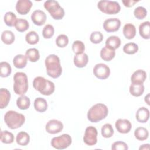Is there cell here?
<instances>
[{
  "mask_svg": "<svg viewBox=\"0 0 150 150\" xmlns=\"http://www.w3.org/2000/svg\"><path fill=\"white\" fill-rule=\"evenodd\" d=\"M46 73L47 75L53 78L57 79L62 73V67L60 64L59 57L54 54L47 56L45 60Z\"/></svg>",
  "mask_w": 150,
  "mask_h": 150,
  "instance_id": "obj_1",
  "label": "cell"
},
{
  "mask_svg": "<svg viewBox=\"0 0 150 150\" xmlns=\"http://www.w3.org/2000/svg\"><path fill=\"white\" fill-rule=\"evenodd\" d=\"M33 88L44 96H50L53 94L55 90L54 84L45 78L38 76L33 80Z\"/></svg>",
  "mask_w": 150,
  "mask_h": 150,
  "instance_id": "obj_2",
  "label": "cell"
},
{
  "mask_svg": "<svg viewBox=\"0 0 150 150\" xmlns=\"http://www.w3.org/2000/svg\"><path fill=\"white\" fill-rule=\"evenodd\" d=\"M108 114V107L104 104L97 103L88 110L87 118L91 122H98L105 118Z\"/></svg>",
  "mask_w": 150,
  "mask_h": 150,
  "instance_id": "obj_3",
  "label": "cell"
},
{
  "mask_svg": "<svg viewBox=\"0 0 150 150\" xmlns=\"http://www.w3.org/2000/svg\"><path fill=\"white\" fill-rule=\"evenodd\" d=\"M4 121L8 128L15 129L21 127L25 123V117L22 114L10 110L5 113Z\"/></svg>",
  "mask_w": 150,
  "mask_h": 150,
  "instance_id": "obj_4",
  "label": "cell"
},
{
  "mask_svg": "<svg viewBox=\"0 0 150 150\" xmlns=\"http://www.w3.org/2000/svg\"><path fill=\"white\" fill-rule=\"evenodd\" d=\"M14 84L13 89L15 94L23 96L28 90L27 75L23 72H16L13 76Z\"/></svg>",
  "mask_w": 150,
  "mask_h": 150,
  "instance_id": "obj_5",
  "label": "cell"
},
{
  "mask_svg": "<svg viewBox=\"0 0 150 150\" xmlns=\"http://www.w3.org/2000/svg\"><path fill=\"white\" fill-rule=\"evenodd\" d=\"M44 8L55 20H60L64 16V11L56 1L49 0L44 3Z\"/></svg>",
  "mask_w": 150,
  "mask_h": 150,
  "instance_id": "obj_6",
  "label": "cell"
},
{
  "mask_svg": "<svg viewBox=\"0 0 150 150\" xmlns=\"http://www.w3.org/2000/svg\"><path fill=\"white\" fill-rule=\"evenodd\" d=\"M97 8L103 13L107 15H115L121 10V6L117 1L101 0L97 4Z\"/></svg>",
  "mask_w": 150,
  "mask_h": 150,
  "instance_id": "obj_7",
  "label": "cell"
},
{
  "mask_svg": "<svg viewBox=\"0 0 150 150\" xmlns=\"http://www.w3.org/2000/svg\"><path fill=\"white\" fill-rule=\"evenodd\" d=\"M72 142L71 136L67 134H63L60 136L53 137L51 140V145L57 149H64L68 148Z\"/></svg>",
  "mask_w": 150,
  "mask_h": 150,
  "instance_id": "obj_8",
  "label": "cell"
},
{
  "mask_svg": "<svg viewBox=\"0 0 150 150\" xmlns=\"http://www.w3.org/2000/svg\"><path fill=\"white\" fill-rule=\"evenodd\" d=\"M97 130L94 127H87L83 137L84 142L88 146L95 145L97 142Z\"/></svg>",
  "mask_w": 150,
  "mask_h": 150,
  "instance_id": "obj_9",
  "label": "cell"
},
{
  "mask_svg": "<svg viewBox=\"0 0 150 150\" xmlns=\"http://www.w3.org/2000/svg\"><path fill=\"white\" fill-rule=\"evenodd\" d=\"M94 75L98 79L104 80L107 79L110 74V67L104 63H98L93 68Z\"/></svg>",
  "mask_w": 150,
  "mask_h": 150,
  "instance_id": "obj_10",
  "label": "cell"
},
{
  "mask_svg": "<svg viewBox=\"0 0 150 150\" xmlns=\"http://www.w3.org/2000/svg\"><path fill=\"white\" fill-rule=\"evenodd\" d=\"M63 129V123L57 120L53 119L49 120L46 124L45 129L50 134H56L61 132Z\"/></svg>",
  "mask_w": 150,
  "mask_h": 150,
  "instance_id": "obj_11",
  "label": "cell"
},
{
  "mask_svg": "<svg viewBox=\"0 0 150 150\" xmlns=\"http://www.w3.org/2000/svg\"><path fill=\"white\" fill-rule=\"evenodd\" d=\"M103 26L107 32H115L119 30L121 21L118 18H109L104 21Z\"/></svg>",
  "mask_w": 150,
  "mask_h": 150,
  "instance_id": "obj_12",
  "label": "cell"
},
{
  "mask_svg": "<svg viewBox=\"0 0 150 150\" xmlns=\"http://www.w3.org/2000/svg\"><path fill=\"white\" fill-rule=\"evenodd\" d=\"M115 126L117 131L121 134H127L132 128L131 122L127 119L120 118L117 120L115 123Z\"/></svg>",
  "mask_w": 150,
  "mask_h": 150,
  "instance_id": "obj_13",
  "label": "cell"
},
{
  "mask_svg": "<svg viewBox=\"0 0 150 150\" xmlns=\"http://www.w3.org/2000/svg\"><path fill=\"white\" fill-rule=\"evenodd\" d=\"M32 6V2L29 0H19L15 6L17 12L20 15H26Z\"/></svg>",
  "mask_w": 150,
  "mask_h": 150,
  "instance_id": "obj_14",
  "label": "cell"
},
{
  "mask_svg": "<svg viewBox=\"0 0 150 150\" xmlns=\"http://www.w3.org/2000/svg\"><path fill=\"white\" fill-rule=\"evenodd\" d=\"M31 20L35 25L42 26L46 22V15L42 10H35L31 15Z\"/></svg>",
  "mask_w": 150,
  "mask_h": 150,
  "instance_id": "obj_15",
  "label": "cell"
},
{
  "mask_svg": "<svg viewBox=\"0 0 150 150\" xmlns=\"http://www.w3.org/2000/svg\"><path fill=\"white\" fill-rule=\"evenodd\" d=\"M146 73L144 70L139 69L133 73L131 77L132 84H142L146 79Z\"/></svg>",
  "mask_w": 150,
  "mask_h": 150,
  "instance_id": "obj_16",
  "label": "cell"
},
{
  "mask_svg": "<svg viewBox=\"0 0 150 150\" xmlns=\"http://www.w3.org/2000/svg\"><path fill=\"white\" fill-rule=\"evenodd\" d=\"M136 119L141 123H145L148 121L149 118V111L145 107H142L138 109L136 112Z\"/></svg>",
  "mask_w": 150,
  "mask_h": 150,
  "instance_id": "obj_17",
  "label": "cell"
},
{
  "mask_svg": "<svg viewBox=\"0 0 150 150\" xmlns=\"http://www.w3.org/2000/svg\"><path fill=\"white\" fill-rule=\"evenodd\" d=\"M88 62V57L87 54L83 53L81 54H76L73 59V63L74 65L79 68H83L85 67Z\"/></svg>",
  "mask_w": 150,
  "mask_h": 150,
  "instance_id": "obj_18",
  "label": "cell"
},
{
  "mask_svg": "<svg viewBox=\"0 0 150 150\" xmlns=\"http://www.w3.org/2000/svg\"><path fill=\"white\" fill-rule=\"evenodd\" d=\"M11 93L6 88H1L0 89V108L3 109L6 107L9 103Z\"/></svg>",
  "mask_w": 150,
  "mask_h": 150,
  "instance_id": "obj_19",
  "label": "cell"
},
{
  "mask_svg": "<svg viewBox=\"0 0 150 150\" xmlns=\"http://www.w3.org/2000/svg\"><path fill=\"white\" fill-rule=\"evenodd\" d=\"M115 56V50L110 49L107 46L103 47L100 51L101 58L106 62H110L112 60Z\"/></svg>",
  "mask_w": 150,
  "mask_h": 150,
  "instance_id": "obj_20",
  "label": "cell"
},
{
  "mask_svg": "<svg viewBox=\"0 0 150 150\" xmlns=\"http://www.w3.org/2000/svg\"><path fill=\"white\" fill-rule=\"evenodd\" d=\"M136 28L135 26L132 23H126L124 27L122 32L125 38L127 39H132L136 35Z\"/></svg>",
  "mask_w": 150,
  "mask_h": 150,
  "instance_id": "obj_21",
  "label": "cell"
},
{
  "mask_svg": "<svg viewBox=\"0 0 150 150\" xmlns=\"http://www.w3.org/2000/svg\"><path fill=\"white\" fill-rule=\"evenodd\" d=\"M139 35L145 39L150 38V22L145 21L141 23L139 26Z\"/></svg>",
  "mask_w": 150,
  "mask_h": 150,
  "instance_id": "obj_22",
  "label": "cell"
},
{
  "mask_svg": "<svg viewBox=\"0 0 150 150\" xmlns=\"http://www.w3.org/2000/svg\"><path fill=\"white\" fill-rule=\"evenodd\" d=\"M34 108L39 112H44L47 109V103L46 100L42 97H38L34 101Z\"/></svg>",
  "mask_w": 150,
  "mask_h": 150,
  "instance_id": "obj_23",
  "label": "cell"
},
{
  "mask_svg": "<svg viewBox=\"0 0 150 150\" xmlns=\"http://www.w3.org/2000/svg\"><path fill=\"white\" fill-rule=\"evenodd\" d=\"M121 45V39L117 36H110L105 41V46L115 50Z\"/></svg>",
  "mask_w": 150,
  "mask_h": 150,
  "instance_id": "obj_24",
  "label": "cell"
},
{
  "mask_svg": "<svg viewBox=\"0 0 150 150\" xmlns=\"http://www.w3.org/2000/svg\"><path fill=\"white\" fill-rule=\"evenodd\" d=\"M27 57L23 54H17L13 59V64L17 69H23L27 64Z\"/></svg>",
  "mask_w": 150,
  "mask_h": 150,
  "instance_id": "obj_25",
  "label": "cell"
},
{
  "mask_svg": "<svg viewBox=\"0 0 150 150\" xmlns=\"http://www.w3.org/2000/svg\"><path fill=\"white\" fill-rule=\"evenodd\" d=\"M16 142L20 146H26L30 142V136L27 132L21 131L16 135Z\"/></svg>",
  "mask_w": 150,
  "mask_h": 150,
  "instance_id": "obj_26",
  "label": "cell"
},
{
  "mask_svg": "<svg viewBox=\"0 0 150 150\" xmlns=\"http://www.w3.org/2000/svg\"><path fill=\"white\" fill-rule=\"evenodd\" d=\"M30 105V100L28 97L23 95L21 96L16 100V105L17 107L22 110H27L29 108Z\"/></svg>",
  "mask_w": 150,
  "mask_h": 150,
  "instance_id": "obj_27",
  "label": "cell"
},
{
  "mask_svg": "<svg viewBox=\"0 0 150 150\" xmlns=\"http://www.w3.org/2000/svg\"><path fill=\"white\" fill-rule=\"evenodd\" d=\"M134 136L136 139L139 141H144L148 138L149 132L146 128L139 127L135 129L134 131Z\"/></svg>",
  "mask_w": 150,
  "mask_h": 150,
  "instance_id": "obj_28",
  "label": "cell"
},
{
  "mask_svg": "<svg viewBox=\"0 0 150 150\" xmlns=\"http://www.w3.org/2000/svg\"><path fill=\"white\" fill-rule=\"evenodd\" d=\"M27 59L31 62H36L40 59L39 50L36 48L28 49L25 53Z\"/></svg>",
  "mask_w": 150,
  "mask_h": 150,
  "instance_id": "obj_29",
  "label": "cell"
},
{
  "mask_svg": "<svg viewBox=\"0 0 150 150\" xmlns=\"http://www.w3.org/2000/svg\"><path fill=\"white\" fill-rule=\"evenodd\" d=\"M15 39L14 33L11 30H5L1 34V40L2 42L6 45L12 44Z\"/></svg>",
  "mask_w": 150,
  "mask_h": 150,
  "instance_id": "obj_30",
  "label": "cell"
},
{
  "mask_svg": "<svg viewBox=\"0 0 150 150\" xmlns=\"http://www.w3.org/2000/svg\"><path fill=\"white\" fill-rule=\"evenodd\" d=\"M14 26L17 31L19 32H24L29 29V24L26 19L19 18L17 19Z\"/></svg>",
  "mask_w": 150,
  "mask_h": 150,
  "instance_id": "obj_31",
  "label": "cell"
},
{
  "mask_svg": "<svg viewBox=\"0 0 150 150\" xmlns=\"http://www.w3.org/2000/svg\"><path fill=\"white\" fill-rule=\"evenodd\" d=\"M145 87L143 84H131L129 86V93L134 97H139L144 92Z\"/></svg>",
  "mask_w": 150,
  "mask_h": 150,
  "instance_id": "obj_32",
  "label": "cell"
},
{
  "mask_svg": "<svg viewBox=\"0 0 150 150\" xmlns=\"http://www.w3.org/2000/svg\"><path fill=\"white\" fill-rule=\"evenodd\" d=\"M12 72L11 65L6 62H2L0 63V76L1 77H8Z\"/></svg>",
  "mask_w": 150,
  "mask_h": 150,
  "instance_id": "obj_33",
  "label": "cell"
},
{
  "mask_svg": "<svg viewBox=\"0 0 150 150\" xmlns=\"http://www.w3.org/2000/svg\"><path fill=\"white\" fill-rule=\"evenodd\" d=\"M25 40L29 45H36L39 41V36L35 31H30L25 36Z\"/></svg>",
  "mask_w": 150,
  "mask_h": 150,
  "instance_id": "obj_34",
  "label": "cell"
},
{
  "mask_svg": "<svg viewBox=\"0 0 150 150\" xmlns=\"http://www.w3.org/2000/svg\"><path fill=\"white\" fill-rule=\"evenodd\" d=\"M16 20V16L12 12H6L4 17V21L5 23L9 27H12L15 26Z\"/></svg>",
  "mask_w": 150,
  "mask_h": 150,
  "instance_id": "obj_35",
  "label": "cell"
},
{
  "mask_svg": "<svg viewBox=\"0 0 150 150\" xmlns=\"http://www.w3.org/2000/svg\"><path fill=\"white\" fill-rule=\"evenodd\" d=\"M1 141L2 143L6 144H12L14 141L13 134L8 131H1Z\"/></svg>",
  "mask_w": 150,
  "mask_h": 150,
  "instance_id": "obj_36",
  "label": "cell"
},
{
  "mask_svg": "<svg viewBox=\"0 0 150 150\" xmlns=\"http://www.w3.org/2000/svg\"><path fill=\"white\" fill-rule=\"evenodd\" d=\"M101 135L104 138H111L114 133V131L112 128V126L110 124H105L102 127L101 129Z\"/></svg>",
  "mask_w": 150,
  "mask_h": 150,
  "instance_id": "obj_37",
  "label": "cell"
},
{
  "mask_svg": "<svg viewBox=\"0 0 150 150\" xmlns=\"http://www.w3.org/2000/svg\"><path fill=\"white\" fill-rule=\"evenodd\" d=\"M138 46L135 43H126L123 47V52L127 54H134L138 50Z\"/></svg>",
  "mask_w": 150,
  "mask_h": 150,
  "instance_id": "obj_38",
  "label": "cell"
},
{
  "mask_svg": "<svg viewBox=\"0 0 150 150\" xmlns=\"http://www.w3.org/2000/svg\"><path fill=\"white\" fill-rule=\"evenodd\" d=\"M72 50L76 54L83 53L85 50L84 43L80 40H75L72 45Z\"/></svg>",
  "mask_w": 150,
  "mask_h": 150,
  "instance_id": "obj_39",
  "label": "cell"
},
{
  "mask_svg": "<svg viewBox=\"0 0 150 150\" xmlns=\"http://www.w3.org/2000/svg\"><path fill=\"white\" fill-rule=\"evenodd\" d=\"M134 16L139 20L144 19L147 15L146 9L143 6H138L134 11Z\"/></svg>",
  "mask_w": 150,
  "mask_h": 150,
  "instance_id": "obj_40",
  "label": "cell"
},
{
  "mask_svg": "<svg viewBox=\"0 0 150 150\" xmlns=\"http://www.w3.org/2000/svg\"><path fill=\"white\" fill-rule=\"evenodd\" d=\"M54 33V27L50 24L45 25L42 30V35L45 39L51 38Z\"/></svg>",
  "mask_w": 150,
  "mask_h": 150,
  "instance_id": "obj_41",
  "label": "cell"
},
{
  "mask_svg": "<svg viewBox=\"0 0 150 150\" xmlns=\"http://www.w3.org/2000/svg\"><path fill=\"white\" fill-rule=\"evenodd\" d=\"M103 38V35L101 32L94 31L91 33L90 36V40L93 43L98 44L102 42Z\"/></svg>",
  "mask_w": 150,
  "mask_h": 150,
  "instance_id": "obj_42",
  "label": "cell"
},
{
  "mask_svg": "<svg viewBox=\"0 0 150 150\" xmlns=\"http://www.w3.org/2000/svg\"><path fill=\"white\" fill-rule=\"evenodd\" d=\"M56 45L59 47H64L69 43V38L68 37L64 34L59 35L56 39Z\"/></svg>",
  "mask_w": 150,
  "mask_h": 150,
  "instance_id": "obj_43",
  "label": "cell"
},
{
  "mask_svg": "<svg viewBox=\"0 0 150 150\" xmlns=\"http://www.w3.org/2000/svg\"><path fill=\"white\" fill-rule=\"evenodd\" d=\"M128 149L127 144L123 141H115L111 146L112 150H127Z\"/></svg>",
  "mask_w": 150,
  "mask_h": 150,
  "instance_id": "obj_44",
  "label": "cell"
},
{
  "mask_svg": "<svg viewBox=\"0 0 150 150\" xmlns=\"http://www.w3.org/2000/svg\"><path fill=\"white\" fill-rule=\"evenodd\" d=\"M139 1H134V0H123L122 2L124 5L127 8H131L135 4L138 2Z\"/></svg>",
  "mask_w": 150,
  "mask_h": 150,
  "instance_id": "obj_45",
  "label": "cell"
},
{
  "mask_svg": "<svg viewBox=\"0 0 150 150\" xmlns=\"http://www.w3.org/2000/svg\"><path fill=\"white\" fill-rule=\"evenodd\" d=\"M149 149V144H143L141 146H140V147L139 148V149Z\"/></svg>",
  "mask_w": 150,
  "mask_h": 150,
  "instance_id": "obj_46",
  "label": "cell"
},
{
  "mask_svg": "<svg viewBox=\"0 0 150 150\" xmlns=\"http://www.w3.org/2000/svg\"><path fill=\"white\" fill-rule=\"evenodd\" d=\"M145 101L147 103V104L148 105H149V93H148L145 97V99H144Z\"/></svg>",
  "mask_w": 150,
  "mask_h": 150,
  "instance_id": "obj_47",
  "label": "cell"
}]
</instances>
